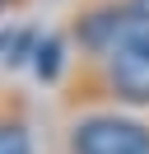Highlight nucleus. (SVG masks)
Returning a JSON list of instances; mask_svg holds the SVG:
<instances>
[{"label":"nucleus","instance_id":"nucleus-3","mask_svg":"<svg viewBox=\"0 0 149 154\" xmlns=\"http://www.w3.org/2000/svg\"><path fill=\"white\" fill-rule=\"evenodd\" d=\"M135 23H140V19L126 10V5H107V10H93V14H84L74 33H79V42L93 51V56H107V51L117 47V42L126 38L130 28H135Z\"/></svg>","mask_w":149,"mask_h":154},{"label":"nucleus","instance_id":"nucleus-4","mask_svg":"<svg viewBox=\"0 0 149 154\" xmlns=\"http://www.w3.org/2000/svg\"><path fill=\"white\" fill-rule=\"evenodd\" d=\"M0 154H28V131L19 122H0Z\"/></svg>","mask_w":149,"mask_h":154},{"label":"nucleus","instance_id":"nucleus-7","mask_svg":"<svg viewBox=\"0 0 149 154\" xmlns=\"http://www.w3.org/2000/svg\"><path fill=\"white\" fill-rule=\"evenodd\" d=\"M5 47H9V38H0V51H5Z\"/></svg>","mask_w":149,"mask_h":154},{"label":"nucleus","instance_id":"nucleus-8","mask_svg":"<svg viewBox=\"0 0 149 154\" xmlns=\"http://www.w3.org/2000/svg\"><path fill=\"white\" fill-rule=\"evenodd\" d=\"M5 5H9V0H0V10H5Z\"/></svg>","mask_w":149,"mask_h":154},{"label":"nucleus","instance_id":"nucleus-2","mask_svg":"<svg viewBox=\"0 0 149 154\" xmlns=\"http://www.w3.org/2000/svg\"><path fill=\"white\" fill-rule=\"evenodd\" d=\"M70 154H149V126L130 117H84L70 131Z\"/></svg>","mask_w":149,"mask_h":154},{"label":"nucleus","instance_id":"nucleus-6","mask_svg":"<svg viewBox=\"0 0 149 154\" xmlns=\"http://www.w3.org/2000/svg\"><path fill=\"white\" fill-rule=\"evenodd\" d=\"M126 10H130V14H135V19H140V23H149V0H126Z\"/></svg>","mask_w":149,"mask_h":154},{"label":"nucleus","instance_id":"nucleus-1","mask_svg":"<svg viewBox=\"0 0 149 154\" xmlns=\"http://www.w3.org/2000/svg\"><path fill=\"white\" fill-rule=\"evenodd\" d=\"M102 75H107L112 98L149 107V23H135V28L102 56Z\"/></svg>","mask_w":149,"mask_h":154},{"label":"nucleus","instance_id":"nucleus-5","mask_svg":"<svg viewBox=\"0 0 149 154\" xmlns=\"http://www.w3.org/2000/svg\"><path fill=\"white\" fill-rule=\"evenodd\" d=\"M56 56H61V47H56V42L37 47V75H42V79H51V75H56Z\"/></svg>","mask_w":149,"mask_h":154}]
</instances>
